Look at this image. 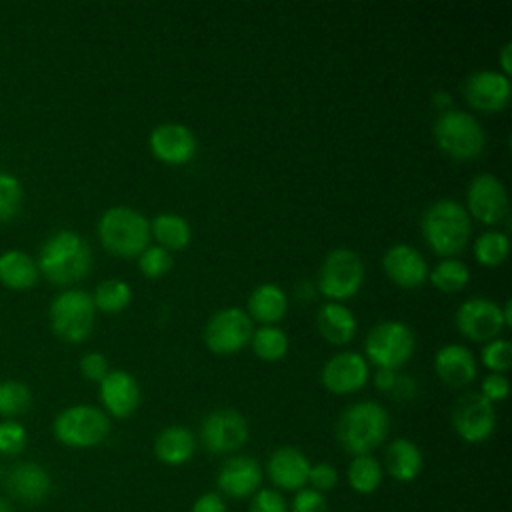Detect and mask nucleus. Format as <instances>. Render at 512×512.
Here are the masks:
<instances>
[{"label":"nucleus","mask_w":512,"mask_h":512,"mask_svg":"<svg viewBox=\"0 0 512 512\" xmlns=\"http://www.w3.org/2000/svg\"><path fill=\"white\" fill-rule=\"evenodd\" d=\"M40 278L36 260L18 248L0 254V282L10 290H30Z\"/></svg>","instance_id":"obj_28"},{"label":"nucleus","mask_w":512,"mask_h":512,"mask_svg":"<svg viewBox=\"0 0 512 512\" xmlns=\"http://www.w3.org/2000/svg\"><path fill=\"white\" fill-rule=\"evenodd\" d=\"M364 280L362 258L350 248H334L318 270V290L332 302L352 298Z\"/></svg>","instance_id":"obj_9"},{"label":"nucleus","mask_w":512,"mask_h":512,"mask_svg":"<svg viewBox=\"0 0 512 512\" xmlns=\"http://www.w3.org/2000/svg\"><path fill=\"white\" fill-rule=\"evenodd\" d=\"M4 486L12 498L26 504H40L52 490V478L36 462H18L6 472Z\"/></svg>","instance_id":"obj_21"},{"label":"nucleus","mask_w":512,"mask_h":512,"mask_svg":"<svg viewBox=\"0 0 512 512\" xmlns=\"http://www.w3.org/2000/svg\"><path fill=\"white\" fill-rule=\"evenodd\" d=\"M368 360L358 352H338L326 360L320 372L324 388L332 394H352L364 388L368 382Z\"/></svg>","instance_id":"obj_16"},{"label":"nucleus","mask_w":512,"mask_h":512,"mask_svg":"<svg viewBox=\"0 0 512 512\" xmlns=\"http://www.w3.org/2000/svg\"><path fill=\"white\" fill-rule=\"evenodd\" d=\"M466 212L488 226L502 222L508 214V192L502 180L490 172L474 176L466 190Z\"/></svg>","instance_id":"obj_13"},{"label":"nucleus","mask_w":512,"mask_h":512,"mask_svg":"<svg viewBox=\"0 0 512 512\" xmlns=\"http://www.w3.org/2000/svg\"><path fill=\"white\" fill-rule=\"evenodd\" d=\"M422 236L440 256L462 252L472 234V222L466 208L450 198L436 200L422 214Z\"/></svg>","instance_id":"obj_3"},{"label":"nucleus","mask_w":512,"mask_h":512,"mask_svg":"<svg viewBox=\"0 0 512 512\" xmlns=\"http://www.w3.org/2000/svg\"><path fill=\"white\" fill-rule=\"evenodd\" d=\"M434 140L438 148L460 162L474 160L484 152L486 146V134L480 126V122L462 110H444L438 114L432 126Z\"/></svg>","instance_id":"obj_5"},{"label":"nucleus","mask_w":512,"mask_h":512,"mask_svg":"<svg viewBox=\"0 0 512 512\" xmlns=\"http://www.w3.org/2000/svg\"><path fill=\"white\" fill-rule=\"evenodd\" d=\"M52 432L68 448H94L108 438L110 416L92 404H74L54 418Z\"/></svg>","instance_id":"obj_6"},{"label":"nucleus","mask_w":512,"mask_h":512,"mask_svg":"<svg viewBox=\"0 0 512 512\" xmlns=\"http://www.w3.org/2000/svg\"><path fill=\"white\" fill-rule=\"evenodd\" d=\"M264 472L278 492H298L308 486L310 460L294 446H280L268 456Z\"/></svg>","instance_id":"obj_19"},{"label":"nucleus","mask_w":512,"mask_h":512,"mask_svg":"<svg viewBox=\"0 0 512 512\" xmlns=\"http://www.w3.org/2000/svg\"><path fill=\"white\" fill-rule=\"evenodd\" d=\"M346 480L356 494H374L384 480L382 464L372 454L354 456L346 468Z\"/></svg>","instance_id":"obj_30"},{"label":"nucleus","mask_w":512,"mask_h":512,"mask_svg":"<svg viewBox=\"0 0 512 512\" xmlns=\"http://www.w3.org/2000/svg\"><path fill=\"white\" fill-rule=\"evenodd\" d=\"M416 382L408 376H398L394 382V388L390 390L396 400H410L416 394Z\"/></svg>","instance_id":"obj_46"},{"label":"nucleus","mask_w":512,"mask_h":512,"mask_svg":"<svg viewBox=\"0 0 512 512\" xmlns=\"http://www.w3.org/2000/svg\"><path fill=\"white\" fill-rule=\"evenodd\" d=\"M150 150L154 158H158L164 164H186L188 160L194 158L198 142L194 132L180 124V122H164L158 124L148 138Z\"/></svg>","instance_id":"obj_18"},{"label":"nucleus","mask_w":512,"mask_h":512,"mask_svg":"<svg viewBox=\"0 0 512 512\" xmlns=\"http://www.w3.org/2000/svg\"><path fill=\"white\" fill-rule=\"evenodd\" d=\"M434 104L444 112V110H450L452 98H450V94H446V92H436V94H434Z\"/></svg>","instance_id":"obj_49"},{"label":"nucleus","mask_w":512,"mask_h":512,"mask_svg":"<svg viewBox=\"0 0 512 512\" xmlns=\"http://www.w3.org/2000/svg\"><path fill=\"white\" fill-rule=\"evenodd\" d=\"M454 432L468 444L488 440L496 428V410L480 392L462 394L452 406Z\"/></svg>","instance_id":"obj_12"},{"label":"nucleus","mask_w":512,"mask_h":512,"mask_svg":"<svg viewBox=\"0 0 512 512\" xmlns=\"http://www.w3.org/2000/svg\"><path fill=\"white\" fill-rule=\"evenodd\" d=\"M288 512H328V502H326L324 494L306 486V488L294 492Z\"/></svg>","instance_id":"obj_42"},{"label":"nucleus","mask_w":512,"mask_h":512,"mask_svg":"<svg viewBox=\"0 0 512 512\" xmlns=\"http://www.w3.org/2000/svg\"><path fill=\"white\" fill-rule=\"evenodd\" d=\"M32 404L30 388L20 380H4L0 382V416L4 420H16L24 412H28Z\"/></svg>","instance_id":"obj_34"},{"label":"nucleus","mask_w":512,"mask_h":512,"mask_svg":"<svg viewBox=\"0 0 512 512\" xmlns=\"http://www.w3.org/2000/svg\"><path fill=\"white\" fill-rule=\"evenodd\" d=\"M508 236L500 230H486L474 240V258L482 266H498L508 256Z\"/></svg>","instance_id":"obj_35"},{"label":"nucleus","mask_w":512,"mask_h":512,"mask_svg":"<svg viewBox=\"0 0 512 512\" xmlns=\"http://www.w3.org/2000/svg\"><path fill=\"white\" fill-rule=\"evenodd\" d=\"M248 512H288V502L276 488H260L250 496Z\"/></svg>","instance_id":"obj_40"},{"label":"nucleus","mask_w":512,"mask_h":512,"mask_svg":"<svg viewBox=\"0 0 512 512\" xmlns=\"http://www.w3.org/2000/svg\"><path fill=\"white\" fill-rule=\"evenodd\" d=\"M264 470L256 458L246 454H236L224 460L216 474V486L220 496L234 500L250 498L260 490Z\"/></svg>","instance_id":"obj_15"},{"label":"nucleus","mask_w":512,"mask_h":512,"mask_svg":"<svg viewBox=\"0 0 512 512\" xmlns=\"http://www.w3.org/2000/svg\"><path fill=\"white\" fill-rule=\"evenodd\" d=\"M466 102L480 112H498L510 102V80L498 70H476L462 86Z\"/></svg>","instance_id":"obj_17"},{"label":"nucleus","mask_w":512,"mask_h":512,"mask_svg":"<svg viewBox=\"0 0 512 512\" xmlns=\"http://www.w3.org/2000/svg\"><path fill=\"white\" fill-rule=\"evenodd\" d=\"M22 200H24V190L20 180L10 172L0 170V224L16 218V214L20 212Z\"/></svg>","instance_id":"obj_36"},{"label":"nucleus","mask_w":512,"mask_h":512,"mask_svg":"<svg viewBox=\"0 0 512 512\" xmlns=\"http://www.w3.org/2000/svg\"><path fill=\"white\" fill-rule=\"evenodd\" d=\"M512 360V344L506 338H494L486 342L482 348V362L488 370L496 374H504L510 368Z\"/></svg>","instance_id":"obj_39"},{"label":"nucleus","mask_w":512,"mask_h":512,"mask_svg":"<svg viewBox=\"0 0 512 512\" xmlns=\"http://www.w3.org/2000/svg\"><path fill=\"white\" fill-rule=\"evenodd\" d=\"M40 274L58 286L74 284L92 268V250L74 230H60L46 238L38 254Z\"/></svg>","instance_id":"obj_1"},{"label":"nucleus","mask_w":512,"mask_h":512,"mask_svg":"<svg viewBox=\"0 0 512 512\" xmlns=\"http://www.w3.org/2000/svg\"><path fill=\"white\" fill-rule=\"evenodd\" d=\"M100 244L118 258H138L150 242V220L130 206H112L98 220Z\"/></svg>","instance_id":"obj_4"},{"label":"nucleus","mask_w":512,"mask_h":512,"mask_svg":"<svg viewBox=\"0 0 512 512\" xmlns=\"http://www.w3.org/2000/svg\"><path fill=\"white\" fill-rule=\"evenodd\" d=\"M0 512H14V510H12V506H10L4 498H0Z\"/></svg>","instance_id":"obj_51"},{"label":"nucleus","mask_w":512,"mask_h":512,"mask_svg":"<svg viewBox=\"0 0 512 512\" xmlns=\"http://www.w3.org/2000/svg\"><path fill=\"white\" fill-rule=\"evenodd\" d=\"M428 278L440 292H460L470 280V270L458 258H444L428 270Z\"/></svg>","instance_id":"obj_33"},{"label":"nucleus","mask_w":512,"mask_h":512,"mask_svg":"<svg viewBox=\"0 0 512 512\" xmlns=\"http://www.w3.org/2000/svg\"><path fill=\"white\" fill-rule=\"evenodd\" d=\"M0 472H2V470H0Z\"/></svg>","instance_id":"obj_52"},{"label":"nucleus","mask_w":512,"mask_h":512,"mask_svg":"<svg viewBox=\"0 0 512 512\" xmlns=\"http://www.w3.org/2000/svg\"><path fill=\"white\" fill-rule=\"evenodd\" d=\"M196 450V440L186 426H166L154 438V456L166 466L186 464Z\"/></svg>","instance_id":"obj_26"},{"label":"nucleus","mask_w":512,"mask_h":512,"mask_svg":"<svg viewBox=\"0 0 512 512\" xmlns=\"http://www.w3.org/2000/svg\"><path fill=\"white\" fill-rule=\"evenodd\" d=\"M438 378L450 388H464L476 378V360L462 344H444L434 356Z\"/></svg>","instance_id":"obj_23"},{"label":"nucleus","mask_w":512,"mask_h":512,"mask_svg":"<svg viewBox=\"0 0 512 512\" xmlns=\"http://www.w3.org/2000/svg\"><path fill=\"white\" fill-rule=\"evenodd\" d=\"M316 326L324 340L330 344H346L354 338L358 322L350 308L340 302H326L316 314Z\"/></svg>","instance_id":"obj_25"},{"label":"nucleus","mask_w":512,"mask_h":512,"mask_svg":"<svg viewBox=\"0 0 512 512\" xmlns=\"http://www.w3.org/2000/svg\"><path fill=\"white\" fill-rule=\"evenodd\" d=\"M386 276L400 288H418L428 278L424 256L410 244H394L382 256Z\"/></svg>","instance_id":"obj_22"},{"label":"nucleus","mask_w":512,"mask_h":512,"mask_svg":"<svg viewBox=\"0 0 512 512\" xmlns=\"http://www.w3.org/2000/svg\"><path fill=\"white\" fill-rule=\"evenodd\" d=\"M80 372L86 380H92V382H100L108 372V360L102 352H86L82 358H80Z\"/></svg>","instance_id":"obj_43"},{"label":"nucleus","mask_w":512,"mask_h":512,"mask_svg":"<svg viewBox=\"0 0 512 512\" xmlns=\"http://www.w3.org/2000/svg\"><path fill=\"white\" fill-rule=\"evenodd\" d=\"M104 412L114 418H128L140 404V386L126 370H110L98 382Z\"/></svg>","instance_id":"obj_20"},{"label":"nucleus","mask_w":512,"mask_h":512,"mask_svg":"<svg viewBox=\"0 0 512 512\" xmlns=\"http://www.w3.org/2000/svg\"><path fill=\"white\" fill-rule=\"evenodd\" d=\"M130 300H132V288L128 282L120 278L102 280L92 294L94 308L108 314L124 310L130 304Z\"/></svg>","instance_id":"obj_32"},{"label":"nucleus","mask_w":512,"mask_h":512,"mask_svg":"<svg viewBox=\"0 0 512 512\" xmlns=\"http://www.w3.org/2000/svg\"><path fill=\"white\" fill-rule=\"evenodd\" d=\"M510 306H512V302H510V300H506V302H504V308H500V310H502V318H504V324H506V326H510V324H512Z\"/></svg>","instance_id":"obj_50"},{"label":"nucleus","mask_w":512,"mask_h":512,"mask_svg":"<svg viewBox=\"0 0 512 512\" xmlns=\"http://www.w3.org/2000/svg\"><path fill=\"white\" fill-rule=\"evenodd\" d=\"M150 234L158 240V246L170 250H182L190 244V224L172 212H162L150 220Z\"/></svg>","instance_id":"obj_29"},{"label":"nucleus","mask_w":512,"mask_h":512,"mask_svg":"<svg viewBox=\"0 0 512 512\" xmlns=\"http://www.w3.org/2000/svg\"><path fill=\"white\" fill-rule=\"evenodd\" d=\"M250 342H252L254 354L266 362H276V360L284 358L288 352V336L276 324L256 328L252 332Z\"/></svg>","instance_id":"obj_31"},{"label":"nucleus","mask_w":512,"mask_h":512,"mask_svg":"<svg viewBox=\"0 0 512 512\" xmlns=\"http://www.w3.org/2000/svg\"><path fill=\"white\" fill-rule=\"evenodd\" d=\"M248 422L232 408H218L204 416L200 424V440L212 454H232L248 442Z\"/></svg>","instance_id":"obj_11"},{"label":"nucleus","mask_w":512,"mask_h":512,"mask_svg":"<svg viewBox=\"0 0 512 512\" xmlns=\"http://www.w3.org/2000/svg\"><path fill=\"white\" fill-rule=\"evenodd\" d=\"M414 346L416 338L410 326L400 320H384L368 332L364 340V358L378 368L394 370L412 356Z\"/></svg>","instance_id":"obj_8"},{"label":"nucleus","mask_w":512,"mask_h":512,"mask_svg":"<svg viewBox=\"0 0 512 512\" xmlns=\"http://www.w3.org/2000/svg\"><path fill=\"white\" fill-rule=\"evenodd\" d=\"M252 320L250 316L236 306L222 308L210 316L204 326V344L210 352L218 356L236 354L252 338Z\"/></svg>","instance_id":"obj_10"},{"label":"nucleus","mask_w":512,"mask_h":512,"mask_svg":"<svg viewBox=\"0 0 512 512\" xmlns=\"http://www.w3.org/2000/svg\"><path fill=\"white\" fill-rule=\"evenodd\" d=\"M512 42H504L500 52H498V60H500V66H502V74H510L512 70Z\"/></svg>","instance_id":"obj_48"},{"label":"nucleus","mask_w":512,"mask_h":512,"mask_svg":"<svg viewBox=\"0 0 512 512\" xmlns=\"http://www.w3.org/2000/svg\"><path fill=\"white\" fill-rule=\"evenodd\" d=\"M28 442V434L24 424L18 420H2L0 422V454L2 456H18L24 452Z\"/></svg>","instance_id":"obj_38"},{"label":"nucleus","mask_w":512,"mask_h":512,"mask_svg":"<svg viewBox=\"0 0 512 512\" xmlns=\"http://www.w3.org/2000/svg\"><path fill=\"white\" fill-rule=\"evenodd\" d=\"M388 430L390 416L386 408L372 400L346 406L336 422V438L352 456L372 454L386 440Z\"/></svg>","instance_id":"obj_2"},{"label":"nucleus","mask_w":512,"mask_h":512,"mask_svg":"<svg viewBox=\"0 0 512 512\" xmlns=\"http://www.w3.org/2000/svg\"><path fill=\"white\" fill-rule=\"evenodd\" d=\"M422 466H424L422 450L410 438H396L386 446L382 470H386V474L392 480L402 484L412 482L420 476Z\"/></svg>","instance_id":"obj_24"},{"label":"nucleus","mask_w":512,"mask_h":512,"mask_svg":"<svg viewBox=\"0 0 512 512\" xmlns=\"http://www.w3.org/2000/svg\"><path fill=\"white\" fill-rule=\"evenodd\" d=\"M456 326L460 334L474 342H490L504 330V318L500 306L482 296L464 300L456 310Z\"/></svg>","instance_id":"obj_14"},{"label":"nucleus","mask_w":512,"mask_h":512,"mask_svg":"<svg viewBox=\"0 0 512 512\" xmlns=\"http://www.w3.org/2000/svg\"><path fill=\"white\" fill-rule=\"evenodd\" d=\"M338 484V470L330 464V462H318V464H310V472H308V488L326 494L330 490H334Z\"/></svg>","instance_id":"obj_41"},{"label":"nucleus","mask_w":512,"mask_h":512,"mask_svg":"<svg viewBox=\"0 0 512 512\" xmlns=\"http://www.w3.org/2000/svg\"><path fill=\"white\" fill-rule=\"evenodd\" d=\"M174 260L170 252L162 246H146L144 252L138 256V268L146 278H160L172 268Z\"/></svg>","instance_id":"obj_37"},{"label":"nucleus","mask_w":512,"mask_h":512,"mask_svg":"<svg viewBox=\"0 0 512 512\" xmlns=\"http://www.w3.org/2000/svg\"><path fill=\"white\" fill-rule=\"evenodd\" d=\"M246 304H248L246 314L250 316V320H256L262 326L276 324L278 320H282V316L288 310L286 292L278 284H272V282L256 286L250 292Z\"/></svg>","instance_id":"obj_27"},{"label":"nucleus","mask_w":512,"mask_h":512,"mask_svg":"<svg viewBox=\"0 0 512 512\" xmlns=\"http://www.w3.org/2000/svg\"><path fill=\"white\" fill-rule=\"evenodd\" d=\"M480 394L488 400V402H500L508 396V378L504 374H488L484 380H482V386H480Z\"/></svg>","instance_id":"obj_44"},{"label":"nucleus","mask_w":512,"mask_h":512,"mask_svg":"<svg viewBox=\"0 0 512 512\" xmlns=\"http://www.w3.org/2000/svg\"><path fill=\"white\" fill-rule=\"evenodd\" d=\"M52 332L70 344L86 340L94 328L96 308L92 296L84 290H62L58 292L48 310Z\"/></svg>","instance_id":"obj_7"},{"label":"nucleus","mask_w":512,"mask_h":512,"mask_svg":"<svg viewBox=\"0 0 512 512\" xmlns=\"http://www.w3.org/2000/svg\"><path fill=\"white\" fill-rule=\"evenodd\" d=\"M396 372L390 370V368H378L376 374H374V384L378 390L382 392H390L394 388V382H396Z\"/></svg>","instance_id":"obj_47"},{"label":"nucleus","mask_w":512,"mask_h":512,"mask_svg":"<svg viewBox=\"0 0 512 512\" xmlns=\"http://www.w3.org/2000/svg\"><path fill=\"white\" fill-rule=\"evenodd\" d=\"M190 512H228V506L218 492H204L194 500Z\"/></svg>","instance_id":"obj_45"}]
</instances>
